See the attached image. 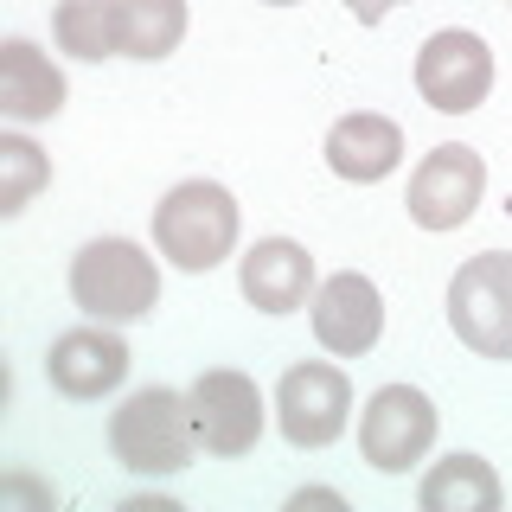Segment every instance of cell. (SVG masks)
Masks as SVG:
<instances>
[{"mask_svg": "<svg viewBox=\"0 0 512 512\" xmlns=\"http://www.w3.org/2000/svg\"><path fill=\"white\" fill-rule=\"evenodd\" d=\"M448 327L480 359H512V256L480 250L448 282Z\"/></svg>", "mask_w": 512, "mask_h": 512, "instance_id": "obj_4", "label": "cell"}, {"mask_svg": "<svg viewBox=\"0 0 512 512\" xmlns=\"http://www.w3.org/2000/svg\"><path fill=\"white\" fill-rule=\"evenodd\" d=\"M346 410H352V384L340 365L308 359V365H288L276 384V423L295 448H327L346 429Z\"/></svg>", "mask_w": 512, "mask_h": 512, "instance_id": "obj_8", "label": "cell"}, {"mask_svg": "<svg viewBox=\"0 0 512 512\" xmlns=\"http://www.w3.org/2000/svg\"><path fill=\"white\" fill-rule=\"evenodd\" d=\"M109 448L128 474L154 480V474H180L199 448V429H192V397L167 391V384H148L128 404L109 416Z\"/></svg>", "mask_w": 512, "mask_h": 512, "instance_id": "obj_1", "label": "cell"}, {"mask_svg": "<svg viewBox=\"0 0 512 512\" xmlns=\"http://www.w3.org/2000/svg\"><path fill=\"white\" fill-rule=\"evenodd\" d=\"M404 160V128L391 116H372V109H359V116H340L327 128V167L340 173V180H359L372 186L384 173Z\"/></svg>", "mask_w": 512, "mask_h": 512, "instance_id": "obj_12", "label": "cell"}, {"mask_svg": "<svg viewBox=\"0 0 512 512\" xmlns=\"http://www.w3.org/2000/svg\"><path fill=\"white\" fill-rule=\"evenodd\" d=\"M154 244H160V256H173L186 276L218 269L237 244V199L218 180L173 186L167 199L154 205Z\"/></svg>", "mask_w": 512, "mask_h": 512, "instance_id": "obj_2", "label": "cell"}, {"mask_svg": "<svg viewBox=\"0 0 512 512\" xmlns=\"http://www.w3.org/2000/svg\"><path fill=\"white\" fill-rule=\"evenodd\" d=\"M52 180V167H45V154L32 148L26 135H0V218L26 212V199Z\"/></svg>", "mask_w": 512, "mask_h": 512, "instance_id": "obj_18", "label": "cell"}, {"mask_svg": "<svg viewBox=\"0 0 512 512\" xmlns=\"http://www.w3.org/2000/svg\"><path fill=\"white\" fill-rule=\"evenodd\" d=\"M45 378H52L64 397L90 404V397L116 391V384L128 378V340H122V333H109V320H103V327H71V333H58V340H52Z\"/></svg>", "mask_w": 512, "mask_h": 512, "instance_id": "obj_11", "label": "cell"}, {"mask_svg": "<svg viewBox=\"0 0 512 512\" xmlns=\"http://www.w3.org/2000/svg\"><path fill=\"white\" fill-rule=\"evenodd\" d=\"M314 333L327 352H340V359H359V352L378 346L384 333V295L372 276H359V269H340V276H327L314 288Z\"/></svg>", "mask_w": 512, "mask_h": 512, "instance_id": "obj_10", "label": "cell"}, {"mask_svg": "<svg viewBox=\"0 0 512 512\" xmlns=\"http://www.w3.org/2000/svg\"><path fill=\"white\" fill-rule=\"evenodd\" d=\"M192 429H199L205 455H250L263 436V391L244 372H199L192 384Z\"/></svg>", "mask_w": 512, "mask_h": 512, "instance_id": "obj_9", "label": "cell"}, {"mask_svg": "<svg viewBox=\"0 0 512 512\" xmlns=\"http://www.w3.org/2000/svg\"><path fill=\"white\" fill-rule=\"evenodd\" d=\"M269 7H295V0H269Z\"/></svg>", "mask_w": 512, "mask_h": 512, "instance_id": "obj_20", "label": "cell"}, {"mask_svg": "<svg viewBox=\"0 0 512 512\" xmlns=\"http://www.w3.org/2000/svg\"><path fill=\"white\" fill-rule=\"evenodd\" d=\"M416 90H423V103L442 109V116H468V109H480L487 90H493L487 39H474V32H461V26L436 32V39L416 52Z\"/></svg>", "mask_w": 512, "mask_h": 512, "instance_id": "obj_7", "label": "cell"}, {"mask_svg": "<svg viewBox=\"0 0 512 512\" xmlns=\"http://www.w3.org/2000/svg\"><path fill=\"white\" fill-rule=\"evenodd\" d=\"M52 32L71 58H116L122 52V7L116 0H58Z\"/></svg>", "mask_w": 512, "mask_h": 512, "instance_id": "obj_16", "label": "cell"}, {"mask_svg": "<svg viewBox=\"0 0 512 512\" xmlns=\"http://www.w3.org/2000/svg\"><path fill=\"white\" fill-rule=\"evenodd\" d=\"M480 192H487V160L461 141H442V148L423 154V167L410 173V218L423 231H461L474 218Z\"/></svg>", "mask_w": 512, "mask_h": 512, "instance_id": "obj_6", "label": "cell"}, {"mask_svg": "<svg viewBox=\"0 0 512 512\" xmlns=\"http://www.w3.org/2000/svg\"><path fill=\"white\" fill-rule=\"evenodd\" d=\"M64 109V77L58 64L39 52L32 39L0 45V116L7 122H45Z\"/></svg>", "mask_w": 512, "mask_h": 512, "instance_id": "obj_13", "label": "cell"}, {"mask_svg": "<svg viewBox=\"0 0 512 512\" xmlns=\"http://www.w3.org/2000/svg\"><path fill=\"white\" fill-rule=\"evenodd\" d=\"M423 512H493L500 506V474L480 455H448L423 474Z\"/></svg>", "mask_w": 512, "mask_h": 512, "instance_id": "obj_15", "label": "cell"}, {"mask_svg": "<svg viewBox=\"0 0 512 512\" xmlns=\"http://www.w3.org/2000/svg\"><path fill=\"white\" fill-rule=\"evenodd\" d=\"M346 7H352V20H359V26H378L384 13H391V7H404V0H346Z\"/></svg>", "mask_w": 512, "mask_h": 512, "instance_id": "obj_19", "label": "cell"}, {"mask_svg": "<svg viewBox=\"0 0 512 512\" xmlns=\"http://www.w3.org/2000/svg\"><path fill=\"white\" fill-rule=\"evenodd\" d=\"M429 442H436V404L423 391H410V384L372 391V404L359 416V455L378 474H410L429 455Z\"/></svg>", "mask_w": 512, "mask_h": 512, "instance_id": "obj_5", "label": "cell"}, {"mask_svg": "<svg viewBox=\"0 0 512 512\" xmlns=\"http://www.w3.org/2000/svg\"><path fill=\"white\" fill-rule=\"evenodd\" d=\"M71 295L90 320H109V327H116V320H141V314H154V301H160V269H154V256L141 244H128V237H96L71 263Z\"/></svg>", "mask_w": 512, "mask_h": 512, "instance_id": "obj_3", "label": "cell"}, {"mask_svg": "<svg viewBox=\"0 0 512 512\" xmlns=\"http://www.w3.org/2000/svg\"><path fill=\"white\" fill-rule=\"evenodd\" d=\"M237 282H244V295L263 314H295L301 301H308V288H314V256L301 244H288V237H263V244L244 256Z\"/></svg>", "mask_w": 512, "mask_h": 512, "instance_id": "obj_14", "label": "cell"}, {"mask_svg": "<svg viewBox=\"0 0 512 512\" xmlns=\"http://www.w3.org/2000/svg\"><path fill=\"white\" fill-rule=\"evenodd\" d=\"M116 7L128 58H167L186 39V0H116Z\"/></svg>", "mask_w": 512, "mask_h": 512, "instance_id": "obj_17", "label": "cell"}]
</instances>
